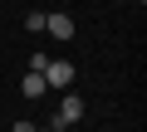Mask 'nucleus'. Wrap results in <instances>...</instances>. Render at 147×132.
I'll return each mask as SVG.
<instances>
[{
	"label": "nucleus",
	"mask_w": 147,
	"mask_h": 132,
	"mask_svg": "<svg viewBox=\"0 0 147 132\" xmlns=\"http://www.w3.org/2000/svg\"><path fill=\"white\" fill-rule=\"evenodd\" d=\"M34 132H59V127H34Z\"/></svg>",
	"instance_id": "nucleus-7"
},
{
	"label": "nucleus",
	"mask_w": 147,
	"mask_h": 132,
	"mask_svg": "<svg viewBox=\"0 0 147 132\" xmlns=\"http://www.w3.org/2000/svg\"><path fill=\"white\" fill-rule=\"evenodd\" d=\"M25 29H30V34H44V10H34V15H25Z\"/></svg>",
	"instance_id": "nucleus-5"
},
{
	"label": "nucleus",
	"mask_w": 147,
	"mask_h": 132,
	"mask_svg": "<svg viewBox=\"0 0 147 132\" xmlns=\"http://www.w3.org/2000/svg\"><path fill=\"white\" fill-rule=\"evenodd\" d=\"M74 29H79V25H74L69 15H44V34H54V39H74Z\"/></svg>",
	"instance_id": "nucleus-3"
},
{
	"label": "nucleus",
	"mask_w": 147,
	"mask_h": 132,
	"mask_svg": "<svg viewBox=\"0 0 147 132\" xmlns=\"http://www.w3.org/2000/svg\"><path fill=\"white\" fill-rule=\"evenodd\" d=\"M84 113H88V108H84L79 93H64V98H59V113H54V127H74V122H84Z\"/></svg>",
	"instance_id": "nucleus-2"
},
{
	"label": "nucleus",
	"mask_w": 147,
	"mask_h": 132,
	"mask_svg": "<svg viewBox=\"0 0 147 132\" xmlns=\"http://www.w3.org/2000/svg\"><path fill=\"white\" fill-rule=\"evenodd\" d=\"M10 132H34V122H25V117H20V122H15Z\"/></svg>",
	"instance_id": "nucleus-6"
},
{
	"label": "nucleus",
	"mask_w": 147,
	"mask_h": 132,
	"mask_svg": "<svg viewBox=\"0 0 147 132\" xmlns=\"http://www.w3.org/2000/svg\"><path fill=\"white\" fill-rule=\"evenodd\" d=\"M20 93H25V98H44V93H49V88H44V74H34V69H30V74H25V83H20Z\"/></svg>",
	"instance_id": "nucleus-4"
},
{
	"label": "nucleus",
	"mask_w": 147,
	"mask_h": 132,
	"mask_svg": "<svg viewBox=\"0 0 147 132\" xmlns=\"http://www.w3.org/2000/svg\"><path fill=\"white\" fill-rule=\"evenodd\" d=\"M39 74H44V88H54V93H64V88L74 83V64H69V59H49V64H44Z\"/></svg>",
	"instance_id": "nucleus-1"
}]
</instances>
